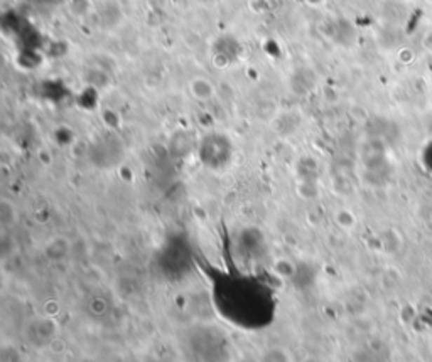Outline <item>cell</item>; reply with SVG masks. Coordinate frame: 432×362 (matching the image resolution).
<instances>
[{
  "mask_svg": "<svg viewBox=\"0 0 432 362\" xmlns=\"http://www.w3.org/2000/svg\"><path fill=\"white\" fill-rule=\"evenodd\" d=\"M15 221H18V209L11 201L2 199V202H0V223L4 226H12Z\"/></svg>",
  "mask_w": 432,
  "mask_h": 362,
  "instance_id": "obj_6",
  "label": "cell"
},
{
  "mask_svg": "<svg viewBox=\"0 0 432 362\" xmlns=\"http://www.w3.org/2000/svg\"><path fill=\"white\" fill-rule=\"evenodd\" d=\"M215 309L227 320L243 323L265 320L276 310L270 286L247 274H218L213 288Z\"/></svg>",
  "mask_w": 432,
  "mask_h": 362,
  "instance_id": "obj_1",
  "label": "cell"
},
{
  "mask_svg": "<svg viewBox=\"0 0 432 362\" xmlns=\"http://www.w3.org/2000/svg\"><path fill=\"white\" fill-rule=\"evenodd\" d=\"M257 362H292V357H290V354L284 347L272 345V347L264 349L260 352Z\"/></svg>",
  "mask_w": 432,
  "mask_h": 362,
  "instance_id": "obj_5",
  "label": "cell"
},
{
  "mask_svg": "<svg viewBox=\"0 0 432 362\" xmlns=\"http://www.w3.org/2000/svg\"><path fill=\"white\" fill-rule=\"evenodd\" d=\"M306 362H316V361H306Z\"/></svg>",
  "mask_w": 432,
  "mask_h": 362,
  "instance_id": "obj_7",
  "label": "cell"
},
{
  "mask_svg": "<svg viewBox=\"0 0 432 362\" xmlns=\"http://www.w3.org/2000/svg\"><path fill=\"white\" fill-rule=\"evenodd\" d=\"M189 91L193 93V97L199 99V102H208L215 97V86L213 83L206 78H194L189 83Z\"/></svg>",
  "mask_w": 432,
  "mask_h": 362,
  "instance_id": "obj_4",
  "label": "cell"
},
{
  "mask_svg": "<svg viewBox=\"0 0 432 362\" xmlns=\"http://www.w3.org/2000/svg\"><path fill=\"white\" fill-rule=\"evenodd\" d=\"M72 253V243L65 236H56L46 244V256L53 261H63Z\"/></svg>",
  "mask_w": 432,
  "mask_h": 362,
  "instance_id": "obj_3",
  "label": "cell"
},
{
  "mask_svg": "<svg viewBox=\"0 0 432 362\" xmlns=\"http://www.w3.org/2000/svg\"><path fill=\"white\" fill-rule=\"evenodd\" d=\"M60 327L51 317H34L29 320L24 328V339L34 349H46L54 342Z\"/></svg>",
  "mask_w": 432,
  "mask_h": 362,
  "instance_id": "obj_2",
  "label": "cell"
}]
</instances>
